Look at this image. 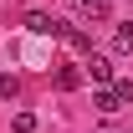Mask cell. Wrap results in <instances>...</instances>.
I'll use <instances>...</instances> for the list:
<instances>
[{
    "label": "cell",
    "instance_id": "6da1fadb",
    "mask_svg": "<svg viewBox=\"0 0 133 133\" xmlns=\"http://www.w3.org/2000/svg\"><path fill=\"white\" fill-rule=\"evenodd\" d=\"M87 77H92V82H102V87H108V82H113V62H108V56H102V51H87Z\"/></svg>",
    "mask_w": 133,
    "mask_h": 133
},
{
    "label": "cell",
    "instance_id": "7a4b0ae2",
    "mask_svg": "<svg viewBox=\"0 0 133 133\" xmlns=\"http://www.w3.org/2000/svg\"><path fill=\"white\" fill-rule=\"evenodd\" d=\"M26 31H31V36H62V21H51V16H41V10H31V16H26Z\"/></svg>",
    "mask_w": 133,
    "mask_h": 133
},
{
    "label": "cell",
    "instance_id": "3957f363",
    "mask_svg": "<svg viewBox=\"0 0 133 133\" xmlns=\"http://www.w3.org/2000/svg\"><path fill=\"white\" fill-rule=\"evenodd\" d=\"M56 41H66L72 51H92V36H87V31H77V26H62V36H56Z\"/></svg>",
    "mask_w": 133,
    "mask_h": 133
},
{
    "label": "cell",
    "instance_id": "277c9868",
    "mask_svg": "<svg viewBox=\"0 0 133 133\" xmlns=\"http://www.w3.org/2000/svg\"><path fill=\"white\" fill-rule=\"evenodd\" d=\"M56 87H62V92H77V87H82V72H77V66H56Z\"/></svg>",
    "mask_w": 133,
    "mask_h": 133
},
{
    "label": "cell",
    "instance_id": "5b68a950",
    "mask_svg": "<svg viewBox=\"0 0 133 133\" xmlns=\"http://www.w3.org/2000/svg\"><path fill=\"white\" fill-rule=\"evenodd\" d=\"M92 108H97V113H118L123 102H118V92H113V87H97V97H92Z\"/></svg>",
    "mask_w": 133,
    "mask_h": 133
},
{
    "label": "cell",
    "instance_id": "8992f818",
    "mask_svg": "<svg viewBox=\"0 0 133 133\" xmlns=\"http://www.w3.org/2000/svg\"><path fill=\"white\" fill-rule=\"evenodd\" d=\"M113 46H118V51H128V46H133V21H118V31H113Z\"/></svg>",
    "mask_w": 133,
    "mask_h": 133
},
{
    "label": "cell",
    "instance_id": "52a82bcc",
    "mask_svg": "<svg viewBox=\"0 0 133 133\" xmlns=\"http://www.w3.org/2000/svg\"><path fill=\"white\" fill-rule=\"evenodd\" d=\"M113 92H118V102H123V108H133V82H128V77H123V82H113Z\"/></svg>",
    "mask_w": 133,
    "mask_h": 133
},
{
    "label": "cell",
    "instance_id": "ba28073f",
    "mask_svg": "<svg viewBox=\"0 0 133 133\" xmlns=\"http://www.w3.org/2000/svg\"><path fill=\"white\" fill-rule=\"evenodd\" d=\"M16 133H36V113H16Z\"/></svg>",
    "mask_w": 133,
    "mask_h": 133
},
{
    "label": "cell",
    "instance_id": "9c48e42d",
    "mask_svg": "<svg viewBox=\"0 0 133 133\" xmlns=\"http://www.w3.org/2000/svg\"><path fill=\"white\" fill-rule=\"evenodd\" d=\"M21 92V77H0V97H16Z\"/></svg>",
    "mask_w": 133,
    "mask_h": 133
},
{
    "label": "cell",
    "instance_id": "30bf717a",
    "mask_svg": "<svg viewBox=\"0 0 133 133\" xmlns=\"http://www.w3.org/2000/svg\"><path fill=\"white\" fill-rule=\"evenodd\" d=\"M77 5H82V10H87V5H97V0H77Z\"/></svg>",
    "mask_w": 133,
    "mask_h": 133
}]
</instances>
